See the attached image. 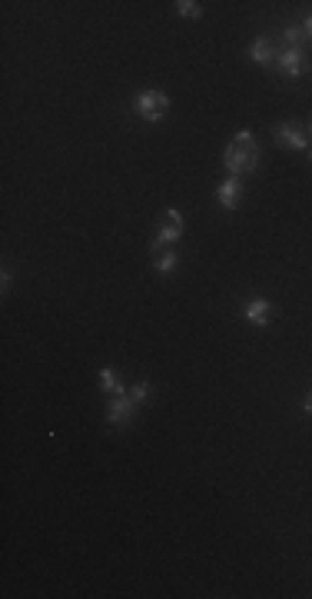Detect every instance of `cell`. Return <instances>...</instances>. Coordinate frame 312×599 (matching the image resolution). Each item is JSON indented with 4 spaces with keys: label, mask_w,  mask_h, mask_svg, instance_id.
<instances>
[{
    "label": "cell",
    "mask_w": 312,
    "mask_h": 599,
    "mask_svg": "<svg viewBox=\"0 0 312 599\" xmlns=\"http://www.w3.org/2000/svg\"><path fill=\"white\" fill-rule=\"evenodd\" d=\"M243 317L253 323V327H269V317H273V303L269 300H263V296H256V300H246L243 306Z\"/></svg>",
    "instance_id": "obj_8"
},
{
    "label": "cell",
    "mask_w": 312,
    "mask_h": 599,
    "mask_svg": "<svg viewBox=\"0 0 312 599\" xmlns=\"http://www.w3.org/2000/svg\"><path fill=\"white\" fill-rule=\"evenodd\" d=\"M150 389H153V387H150V383H146V380H137V383L130 387V393H127V397H130V399H133V403H137V406H139V403H146V399H150Z\"/></svg>",
    "instance_id": "obj_14"
},
{
    "label": "cell",
    "mask_w": 312,
    "mask_h": 599,
    "mask_svg": "<svg viewBox=\"0 0 312 599\" xmlns=\"http://www.w3.org/2000/svg\"><path fill=\"white\" fill-rule=\"evenodd\" d=\"M302 34H306V40H312V13L302 20Z\"/></svg>",
    "instance_id": "obj_18"
},
{
    "label": "cell",
    "mask_w": 312,
    "mask_h": 599,
    "mask_svg": "<svg viewBox=\"0 0 312 599\" xmlns=\"http://www.w3.org/2000/svg\"><path fill=\"white\" fill-rule=\"evenodd\" d=\"M100 389L113 393V397H127V383L120 380V373H116L113 366H104V370H100Z\"/></svg>",
    "instance_id": "obj_10"
},
{
    "label": "cell",
    "mask_w": 312,
    "mask_h": 599,
    "mask_svg": "<svg viewBox=\"0 0 312 599\" xmlns=\"http://www.w3.org/2000/svg\"><path fill=\"white\" fill-rule=\"evenodd\" d=\"M249 60L259 63V67H276L279 54H276V47H273V40H269V37H256L253 47H249Z\"/></svg>",
    "instance_id": "obj_9"
},
{
    "label": "cell",
    "mask_w": 312,
    "mask_h": 599,
    "mask_svg": "<svg viewBox=\"0 0 312 599\" xmlns=\"http://www.w3.org/2000/svg\"><path fill=\"white\" fill-rule=\"evenodd\" d=\"M232 143H236V147H243V150H253V147H259V143H256V137L249 133V130H239V133L232 137Z\"/></svg>",
    "instance_id": "obj_15"
},
{
    "label": "cell",
    "mask_w": 312,
    "mask_h": 599,
    "mask_svg": "<svg viewBox=\"0 0 312 599\" xmlns=\"http://www.w3.org/2000/svg\"><path fill=\"white\" fill-rule=\"evenodd\" d=\"M243 180L239 176H230V180H223L220 190H216V200H220V207H226V210H236L239 203H243Z\"/></svg>",
    "instance_id": "obj_7"
},
{
    "label": "cell",
    "mask_w": 312,
    "mask_h": 599,
    "mask_svg": "<svg viewBox=\"0 0 312 599\" xmlns=\"http://www.w3.org/2000/svg\"><path fill=\"white\" fill-rule=\"evenodd\" d=\"M0 290H4V294L11 290V270H4V273H0Z\"/></svg>",
    "instance_id": "obj_17"
},
{
    "label": "cell",
    "mask_w": 312,
    "mask_h": 599,
    "mask_svg": "<svg viewBox=\"0 0 312 599\" xmlns=\"http://www.w3.org/2000/svg\"><path fill=\"white\" fill-rule=\"evenodd\" d=\"M153 267H156V273H160V277H170V273L180 267V250H163L160 257L153 260Z\"/></svg>",
    "instance_id": "obj_11"
},
{
    "label": "cell",
    "mask_w": 312,
    "mask_h": 599,
    "mask_svg": "<svg viewBox=\"0 0 312 599\" xmlns=\"http://www.w3.org/2000/svg\"><path fill=\"white\" fill-rule=\"evenodd\" d=\"M180 236H183V213L176 210V207H170V210L163 213V220H160V234L153 236V243H150L153 260L160 257L170 243H180Z\"/></svg>",
    "instance_id": "obj_2"
},
{
    "label": "cell",
    "mask_w": 312,
    "mask_h": 599,
    "mask_svg": "<svg viewBox=\"0 0 312 599\" xmlns=\"http://www.w3.org/2000/svg\"><path fill=\"white\" fill-rule=\"evenodd\" d=\"M276 140L282 147H289V150H309V133L296 123H279L276 127Z\"/></svg>",
    "instance_id": "obj_5"
},
{
    "label": "cell",
    "mask_w": 312,
    "mask_h": 599,
    "mask_svg": "<svg viewBox=\"0 0 312 599\" xmlns=\"http://www.w3.org/2000/svg\"><path fill=\"white\" fill-rule=\"evenodd\" d=\"M223 167L230 170V176L253 174V164H249V153H246L243 147H236V143H230V147H226V153H223Z\"/></svg>",
    "instance_id": "obj_6"
},
{
    "label": "cell",
    "mask_w": 312,
    "mask_h": 599,
    "mask_svg": "<svg viewBox=\"0 0 312 599\" xmlns=\"http://www.w3.org/2000/svg\"><path fill=\"white\" fill-rule=\"evenodd\" d=\"M133 110H137L139 120L160 123V120L170 114V97L163 94V90H139V94L133 97Z\"/></svg>",
    "instance_id": "obj_1"
},
{
    "label": "cell",
    "mask_w": 312,
    "mask_h": 599,
    "mask_svg": "<svg viewBox=\"0 0 312 599\" xmlns=\"http://www.w3.org/2000/svg\"><path fill=\"white\" fill-rule=\"evenodd\" d=\"M276 71L286 73V77H306L309 73V60H306V50H292L286 47L276 60Z\"/></svg>",
    "instance_id": "obj_4"
},
{
    "label": "cell",
    "mask_w": 312,
    "mask_h": 599,
    "mask_svg": "<svg viewBox=\"0 0 312 599\" xmlns=\"http://www.w3.org/2000/svg\"><path fill=\"white\" fill-rule=\"evenodd\" d=\"M282 44L292 50H306L302 44H306V34H302V27H286L282 30Z\"/></svg>",
    "instance_id": "obj_13"
},
{
    "label": "cell",
    "mask_w": 312,
    "mask_h": 599,
    "mask_svg": "<svg viewBox=\"0 0 312 599\" xmlns=\"http://www.w3.org/2000/svg\"><path fill=\"white\" fill-rule=\"evenodd\" d=\"M106 423L116 426V430H127L130 423H133V416H137V403L130 397H113V403L106 406Z\"/></svg>",
    "instance_id": "obj_3"
},
{
    "label": "cell",
    "mask_w": 312,
    "mask_h": 599,
    "mask_svg": "<svg viewBox=\"0 0 312 599\" xmlns=\"http://www.w3.org/2000/svg\"><path fill=\"white\" fill-rule=\"evenodd\" d=\"M309 160H312V147H309Z\"/></svg>",
    "instance_id": "obj_19"
},
{
    "label": "cell",
    "mask_w": 312,
    "mask_h": 599,
    "mask_svg": "<svg viewBox=\"0 0 312 599\" xmlns=\"http://www.w3.org/2000/svg\"><path fill=\"white\" fill-rule=\"evenodd\" d=\"M299 406H302V413H309V416H312V389H309V393H306V397H302V403H299Z\"/></svg>",
    "instance_id": "obj_16"
},
{
    "label": "cell",
    "mask_w": 312,
    "mask_h": 599,
    "mask_svg": "<svg viewBox=\"0 0 312 599\" xmlns=\"http://www.w3.org/2000/svg\"><path fill=\"white\" fill-rule=\"evenodd\" d=\"M173 7L180 17H189V20H199V17H203V4H196V0H176Z\"/></svg>",
    "instance_id": "obj_12"
}]
</instances>
